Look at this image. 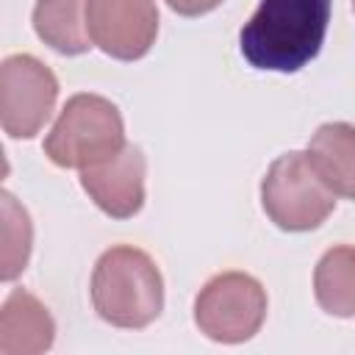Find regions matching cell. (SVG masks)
<instances>
[{"label":"cell","mask_w":355,"mask_h":355,"mask_svg":"<svg viewBox=\"0 0 355 355\" xmlns=\"http://www.w3.org/2000/svg\"><path fill=\"white\" fill-rule=\"evenodd\" d=\"M330 0H261L239 33L241 55L255 69L297 72L322 50Z\"/></svg>","instance_id":"cell-1"},{"label":"cell","mask_w":355,"mask_h":355,"mask_svg":"<svg viewBox=\"0 0 355 355\" xmlns=\"http://www.w3.org/2000/svg\"><path fill=\"white\" fill-rule=\"evenodd\" d=\"M94 311L116 327H147L164 308V280L153 258L136 247H111L92 275Z\"/></svg>","instance_id":"cell-2"},{"label":"cell","mask_w":355,"mask_h":355,"mask_svg":"<svg viewBox=\"0 0 355 355\" xmlns=\"http://www.w3.org/2000/svg\"><path fill=\"white\" fill-rule=\"evenodd\" d=\"M125 147V125L116 105L100 94H75L44 139V153L67 169L108 161Z\"/></svg>","instance_id":"cell-3"},{"label":"cell","mask_w":355,"mask_h":355,"mask_svg":"<svg viewBox=\"0 0 355 355\" xmlns=\"http://www.w3.org/2000/svg\"><path fill=\"white\" fill-rule=\"evenodd\" d=\"M261 202L277 227L300 233L319 227L330 216L336 208V191L319 178L308 153L294 150L269 166L261 183Z\"/></svg>","instance_id":"cell-4"},{"label":"cell","mask_w":355,"mask_h":355,"mask_svg":"<svg viewBox=\"0 0 355 355\" xmlns=\"http://www.w3.org/2000/svg\"><path fill=\"white\" fill-rule=\"evenodd\" d=\"M266 316L263 286L244 272H222L211 277L194 302L197 327L222 344H239L258 333Z\"/></svg>","instance_id":"cell-5"},{"label":"cell","mask_w":355,"mask_h":355,"mask_svg":"<svg viewBox=\"0 0 355 355\" xmlns=\"http://www.w3.org/2000/svg\"><path fill=\"white\" fill-rule=\"evenodd\" d=\"M58 97L55 75L33 55H8L0 67V119L14 139H31L50 119Z\"/></svg>","instance_id":"cell-6"},{"label":"cell","mask_w":355,"mask_h":355,"mask_svg":"<svg viewBox=\"0 0 355 355\" xmlns=\"http://www.w3.org/2000/svg\"><path fill=\"white\" fill-rule=\"evenodd\" d=\"M86 31L105 55L119 61L141 58L158 33L155 0H89Z\"/></svg>","instance_id":"cell-7"},{"label":"cell","mask_w":355,"mask_h":355,"mask_svg":"<svg viewBox=\"0 0 355 355\" xmlns=\"http://www.w3.org/2000/svg\"><path fill=\"white\" fill-rule=\"evenodd\" d=\"M144 153L136 144H125L108 161L80 169V183L100 211L128 219L144 202Z\"/></svg>","instance_id":"cell-8"},{"label":"cell","mask_w":355,"mask_h":355,"mask_svg":"<svg viewBox=\"0 0 355 355\" xmlns=\"http://www.w3.org/2000/svg\"><path fill=\"white\" fill-rule=\"evenodd\" d=\"M55 324L47 308L17 288L0 311V355H39L53 344Z\"/></svg>","instance_id":"cell-9"},{"label":"cell","mask_w":355,"mask_h":355,"mask_svg":"<svg viewBox=\"0 0 355 355\" xmlns=\"http://www.w3.org/2000/svg\"><path fill=\"white\" fill-rule=\"evenodd\" d=\"M308 158L319 178L341 197L355 200V128L347 122L322 125L311 144Z\"/></svg>","instance_id":"cell-10"},{"label":"cell","mask_w":355,"mask_h":355,"mask_svg":"<svg viewBox=\"0 0 355 355\" xmlns=\"http://www.w3.org/2000/svg\"><path fill=\"white\" fill-rule=\"evenodd\" d=\"M89 0H36L33 28L44 44L64 55H78L92 47L86 31Z\"/></svg>","instance_id":"cell-11"},{"label":"cell","mask_w":355,"mask_h":355,"mask_svg":"<svg viewBox=\"0 0 355 355\" xmlns=\"http://www.w3.org/2000/svg\"><path fill=\"white\" fill-rule=\"evenodd\" d=\"M313 294L322 311L349 319L355 316V247L341 244L327 250L313 272Z\"/></svg>","instance_id":"cell-12"},{"label":"cell","mask_w":355,"mask_h":355,"mask_svg":"<svg viewBox=\"0 0 355 355\" xmlns=\"http://www.w3.org/2000/svg\"><path fill=\"white\" fill-rule=\"evenodd\" d=\"M31 219L28 211L8 194L3 191V266H0V277L3 280H14L31 255Z\"/></svg>","instance_id":"cell-13"},{"label":"cell","mask_w":355,"mask_h":355,"mask_svg":"<svg viewBox=\"0 0 355 355\" xmlns=\"http://www.w3.org/2000/svg\"><path fill=\"white\" fill-rule=\"evenodd\" d=\"M166 3H169L172 11L183 14V17H200L211 8H216L222 0H166Z\"/></svg>","instance_id":"cell-14"},{"label":"cell","mask_w":355,"mask_h":355,"mask_svg":"<svg viewBox=\"0 0 355 355\" xmlns=\"http://www.w3.org/2000/svg\"><path fill=\"white\" fill-rule=\"evenodd\" d=\"M352 6H355V0H352Z\"/></svg>","instance_id":"cell-15"}]
</instances>
